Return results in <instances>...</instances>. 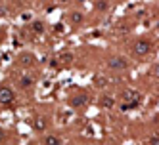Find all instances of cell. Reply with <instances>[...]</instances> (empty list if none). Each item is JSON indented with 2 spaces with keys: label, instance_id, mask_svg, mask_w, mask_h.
I'll return each instance as SVG.
<instances>
[{
  "label": "cell",
  "instance_id": "obj_8",
  "mask_svg": "<svg viewBox=\"0 0 159 145\" xmlns=\"http://www.w3.org/2000/svg\"><path fill=\"white\" fill-rule=\"evenodd\" d=\"M113 105H115V99H113L111 96H104V97H102V107H106V109H111Z\"/></svg>",
  "mask_w": 159,
  "mask_h": 145
},
{
  "label": "cell",
  "instance_id": "obj_15",
  "mask_svg": "<svg viewBox=\"0 0 159 145\" xmlns=\"http://www.w3.org/2000/svg\"><path fill=\"white\" fill-rule=\"evenodd\" d=\"M94 82H96L98 86H106V84H107V80H104L102 76H96V79H94Z\"/></svg>",
  "mask_w": 159,
  "mask_h": 145
},
{
  "label": "cell",
  "instance_id": "obj_19",
  "mask_svg": "<svg viewBox=\"0 0 159 145\" xmlns=\"http://www.w3.org/2000/svg\"><path fill=\"white\" fill-rule=\"evenodd\" d=\"M61 2H63V4H67V2H71V0H61Z\"/></svg>",
  "mask_w": 159,
  "mask_h": 145
},
{
  "label": "cell",
  "instance_id": "obj_12",
  "mask_svg": "<svg viewBox=\"0 0 159 145\" xmlns=\"http://www.w3.org/2000/svg\"><path fill=\"white\" fill-rule=\"evenodd\" d=\"M33 84H35V79H33V76H23V79H21V86L23 88L33 86Z\"/></svg>",
  "mask_w": 159,
  "mask_h": 145
},
{
  "label": "cell",
  "instance_id": "obj_10",
  "mask_svg": "<svg viewBox=\"0 0 159 145\" xmlns=\"http://www.w3.org/2000/svg\"><path fill=\"white\" fill-rule=\"evenodd\" d=\"M44 145H61V139L56 136H46L44 138Z\"/></svg>",
  "mask_w": 159,
  "mask_h": 145
},
{
  "label": "cell",
  "instance_id": "obj_9",
  "mask_svg": "<svg viewBox=\"0 0 159 145\" xmlns=\"http://www.w3.org/2000/svg\"><path fill=\"white\" fill-rule=\"evenodd\" d=\"M96 10H98V12H107V10H109V2H107V0H96Z\"/></svg>",
  "mask_w": 159,
  "mask_h": 145
},
{
  "label": "cell",
  "instance_id": "obj_1",
  "mask_svg": "<svg viewBox=\"0 0 159 145\" xmlns=\"http://www.w3.org/2000/svg\"><path fill=\"white\" fill-rule=\"evenodd\" d=\"M107 67H109V69H113V71H123V69H127V67H129V61H127V58L115 55V58H111L107 61Z\"/></svg>",
  "mask_w": 159,
  "mask_h": 145
},
{
  "label": "cell",
  "instance_id": "obj_5",
  "mask_svg": "<svg viewBox=\"0 0 159 145\" xmlns=\"http://www.w3.org/2000/svg\"><path fill=\"white\" fill-rule=\"evenodd\" d=\"M123 99L125 101H134V99H138V92L132 90V88H129V90L123 92Z\"/></svg>",
  "mask_w": 159,
  "mask_h": 145
},
{
  "label": "cell",
  "instance_id": "obj_17",
  "mask_svg": "<svg viewBox=\"0 0 159 145\" xmlns=\"http://www.w3.org/2000/svg\"><path fill=\"white\" fill-rule=\"evenodd\" d=\"M61 59H63V61H67V63H69V61L73 59V55H71V53H65V55H63V58H61Z\"/></svg>",
  "mask_w": 159,
  "mask_h": 145
},
{
  "label": "cell",
  "instance_id": "obj_20",
  "mask_svg": "<svg viewBox=\"0 0 159 145\" xmlns=\"http://www.w3.org/2000/svg\"><path fill=\"white\" fill-rule=\"evenodd\" d=\"M77 2H84V0H77Z\"/></svg>",
  "mask_w": 159,
  "mask_h": 145
},
{
  "label": "cell",
  "instance_id": "obj_14",
  "mask_svg": "<svg viewBox=\"0 0 159 145\" xmlns=\"http://www.w3.org/2000/svg\"><path fill=\"white\" fill-rule=\"evenodd\" d=\"M150 73H152V76H155V79H159V63H155V65L152 67V71H150Z\"/></svg>",
  "mask_w": 159,
  "mask_h": 145
},
{
  "label": "cell",
  "instance_id": "obj_16",
  "mask_svg": "<svg viewBox=\"0 0 159 145\" xmlns=\"http://www.w3.org/2000/svg\"><path fill=\"white\" fill-rule=\"evenodd\" d=\"M150 145H159V138H157V136H153V138L150 139Z\"/></svg>",
  "mask_w": 159,
  "mask_h": 145
},
{
  "label": "cell",
  "instance_id": "obj_7",
  "mask_svg": "<svg viewBox=\"0 0 159 145\" xmlns=\"http://www.w3.org/2000/svg\"><path fill=\"white\" fill-rule=\"evenodd\" d=\"M19 61L23 63V65H33V61H35V55H33V53H21Z\"/></svg>",
  "mask_w": 159,
  "mask_h": 145
},
{
  "label": "cell",
  "instance_id": "obj_3",
  "mask_svg": "<svg viewBox=\"0 0 159 145\" xmlns=\"http://www.w3.org/2000/svg\"><path fill=\"white\" fill-rule=\"evenodd\" d=\"M14 90H12V88H8V86H2V88H0V103H2V105H10V103H12L14 101Z\"/></svg>",
  "mask_w": 159,
  "mask_h": 145
},
{
  "label": "cell",
  "instance_id": "obj_11",
  "mask_svg": "<svg viewBox=\"0 0 159 145\" xmlns=\"http://www.w3.org/2000/svg\"><path fill=\"white\" fill-rule=\"evenodd\" d=\"M33 128H35L37 132H42L44 128H46V118H37L35 124H33Z\"/></svg>",
  "mask_w": 159,
  "mask_h": 145
},
{
  "label": "cell",
  "instance_id": "obj_2",
  "mask_svg": "<svg viewBox=\"0 0 159 145\" xmlns=\"http://www.w3.org/2000/svg\"><path fill=\"white\" fill-rule=\"evenodd\" d=\"M134 53L136 55H148L150 53V50H152V42L150 40H146V38H142V40H138L134 44Z\"/></svg>",
  "mask_w": 159,
  "mask_h": 145
},
{
  "label": "cell",
  "instance_id": "obj_13",
  "mask_svg": "<svg viewBox=\"0 0 159 145\" xmlns=\"http://www.w3.org/2000/svg\"><path fill=\"white\" fill-rule=\"evenodd\" d=\"M33 31L35 32H44V25L40 23V21H35V23H33Z\"/></svg>",
  "mask_w": 159,
  "mask_h": 145
},
{
  "label": "cell",
  "instance_id": "obj_4",
  "mask_svg": "<svg viewBox=\"0 0 159 145\" xmlns=\"http://www.w3.org/2000/svg\"><path fill=\"white\" fill-rule=\"evenodd\" d=\"M88 103V97L84 94H79L75 97H71V107H84Z\"/></svg>",
  "mask_w": 159,
  "mask_h": 145
},
{
  "label": "cell",
  "instance_id": "obj_18",
  "mask_svg": "<svg viewBox=\"0 0 159 145\" xmlns=\"http://www.w3.org/2000/svg\"><path fill=\"white\" fill-rule=\"evenodd\" d=\"M54 32H63V25H61V23L56 25V27H54Z\"/></svg>",
  "mask_w": 159,
  "mask_h": 145
},
{
  "label": "cell",
  "instance_id": "obj_6",
  "mask_svg": "<svg viewBox=\"0 0 159 145\" xmlns=\"http://www.w3.org/2000/svg\"><path fill=\"white\" fill-rule=\"evenodd\" d=\"M69 19H71L73 25H81L83 21H84V17H83L81 12H71V14H69Z\"/></svg>",
  "mask_w": 159,
  "mask_h": 145
}]
</instances>
